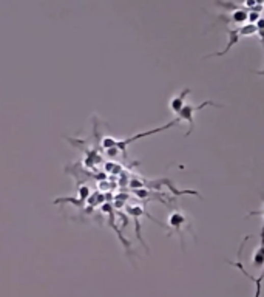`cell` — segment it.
<instances>
[{
    "instance_id": "cell-4",
    "label": "cell",
    "mask_w": 264,
    "mask_h": 297,
    "mask_svg": "<svg viewBox=\"0 0 264 297\" xmlns=\"http://www.w3.org/2000/svg\"><path fill=\"white\" fill-rule=\"evenodd\" d=\"M169 223H170V226L179 234V239H181V246H182V249L186 248V243H184V235H182V227L184 226H187V227H190L192 229V226H190V221L186 218V215L184 214H181V212H173V214H170V217H169Z\"/></svg>"
},
{
    "instance_id": "cell-13",
    "label": "cell",
    "mask_w": 264,
    "mask_h": 297,
    "mask_svg": "<svg viewBox=\"0 0 264 297\" xmlns=\"http://www.w3.org/2000/svg\"><path fill=\"white\" fill-rule=\"evenodd\" d=\"M105 152H107V155H109V156L115 158V156L118 155V152H119V150H118L116 147H112V149H107V150H105Z\"/></svg>"
},
{
    "instance_id": "cell-9",
    "label": "cell",
    "mask_w": 264,
    "mask_h": 297,
    "mask_svg": "<svg viewBox=\"0 0 264 297\" xmlns=\"http://www.w3.org/2000/svg\"><path fill=\"white\" fill-rule=\"evenodd\" d=\"M221 19H226V20H229V22H232V24L241 25V24H246V22H247V19H249V11H246V10L232 11L229 17H227V16H221Z\"/></svg>"
},
{
    "instance_id": "cell-14",
    "label": "cell",
    "mask_w": 264,
    "mask_h": 297,
    "mask_svg": "<svg viewBox=\"0 0 264 297\" xmlns=\"http://www.w3.org/2000/svg\"><path fill=\"white\" fill-rule=\"evenodd\" d=\"M262 201H264V198H262ZM261 212H264V211H261Z\"/></svg>"
},
{
    "instance_id": "cell-1",
    "label": "cell",
    "mask_w": 264,
    "mask_h": 297,
    "mask_svg": "<svg viewBox=\"0 0 264 297\" xmlns=\"http://www.w3.org/2000/svg\"><path fill=\"white\" fill-rule=\"evenodd\" d=\"M207 105H210V107H218V108H221L223 105L221 104H217V102H214V101H205V102H202V104H199V105H192V104H186L184 107H182V110L178 113V118L176 120L178 121H187L189 123V130L186 132V136H189L190 133H192V130H193V127H195V120H193V115L196 113V111H199V110H202L204 107H207Z\"/></svg>"
},
{
    "instance_id": "cell-11",
    "label": "cell",
    "mask_w": 264,
    "mask_h": 297,
    "mask_svg": "<svg viewBox=\"0 0 264 297\" xmlns=\"http://www.w3.org/2000/svg\"><path fill=\"white\" fill-rule=\"evenodd\" d=\"M255 25H256V33L259 34V39H261V42H262V45H264V17H261ZM256 73L261 75V76H264V70L256 72Z\"/></svg>"
},
{
    "instance_id": "cell-3",
    "label": "cell",
    "mask_w": 264,
    "mask_h": 297,
    "mask_svg": "<svg viewBox=\"0 0 264 297\" xmlns=\"http://www.w3.org/2000/svg\"><path fill=\"white\" fill-rule=\"evenodd\" d=\"M178 123H179V121H178V120H175V121H172V123H169V124H166V126L157 127V129H153V130H148V132H142V133L133 135V136H130V138H125V140H116V144H115V147H116L118 150H122V152H125V149L128 147V144H131L133 141H136V140H141V138H144V136H150V135H154V133H160V132L169 130L170 127L176 126Z\"/></svg>"
},
{
    "instance_id": "cell-8",
    "label": "cell",
    "mask_w": 264,
    "mask_h": 297,
    "mask_svg": "<svg viewBox=\"0 0 264 297\" xmlns=\"http://www.w3.org/2000/svg\"><path fill=\"white\" fill-rule=\"evenodd\" d=\"M190 92H192L190 88H184V90H182L178 96H175V98L172 99V102H170V108H172V111H173V113H176V115H178V113L182 110V107L186 105V104H184L186 96H187V95H190Z\"/></svg>"
},
{
    "instance_id": "cell-10",
    "label": "cell",
    "mask_w": 264,
    "mask_h": 297,
    "mask_svg": "<svg viewBox=\"0 0 264 297\" xmlns=\"http://www.w3.org/2000/svg\"><path fill=\"white\" fill-rule=\"evenodd\" d=\"M127 214L128 215H131V217H142V215H145V217H148L150 220H153L154 223H157V224H161V226H164L163 223H160V221H157L154 217H151L144 208H141V206H133V204H128L127 206Z\"/></svg>"
},
{
    "instance_id": "cell-12",
    "label": "cell",
    "mask_w": 264,
    "mask_h": 297,
    "mask_svg": "<svg viewBox=\"0 0 264 297\" xmlns=\"http://www.w3.org/2000/svg\"><path fill=\"white\" fill-rule=\"evenodd\" d=\"M261 19V16H259V13H255V11H249V22H250V25H255L258 20Z\"/></svg>"
},
{
    "instance_id": "cell-6",
    "label": "cell",
    "mask_w": 264,
    "mask_h": 297,
    "mask_svg": "<svg viewBox=\"0 0 264 297\" xmlns=\"http://www.w3.org/2000/svg\"><path fill=\"white\" fill-rule=\"evenodd\" d=\"M227 263H229V265H233V266H236V268H238V269H240V271H241V272H243V274H244L247 279H250V280L255 283V288H256L255 297H259V295H261V283H262V280H264V272H262L259 277H253L250 272H247V271H246V268H244L243 262H229V260H227Z\"/></svg>"
},
{
    "instance_id": "cell-5",
    "label": "cell",
    "mask_w": 264,
    "mask_h": 297,
    "mask_svg": "<svg viewBox=\"0 0 264 297\" xmlns=\"http://www.w3.org/2000/svg\"><path fill=\"white\" fill-rule=\"evenodd\" d=\"M100 211L103 212V214H107L109 215V223H110V226L116 231V234H118V237H119V240L122 242V245H125V249L130 253V243L124 239L122 237V232H121V229L116 226V223H115V214H113V211H115V208L110 204V203H102V206H100Z\"/></svg>"
},
{
    "instance_id": "cell-2",
    "label": "cell",
    "mask_w": 264,
    "mask_h": 297,
    "mask_svg": "<svg viewBox=\"0 0 264 297\" xmlns=\"http://www.w3.org/2000/svg\"><path fill=\"white\" fill-rule=\"evenodd\" d=\"M256 33V25H243V27H238V28H233V30H229V42L226 45V48L223 51H218V53H214V54H208L207 57H212V56H224L233 45H236L240 42V39L243 36H250V34H255Z\"/></svg>"
},
{
    "instance_id": "cell-7",
    "label": "cell",
    "mask_w": 264,
    "mask_h": 297,
    "mask_svg": "<svg viewBox=\"0 0 264 297\" xmlns=\"http://www.w3.org/2000/svg\"><path fill=\"white\" fill-rule=\"evenodd\" d=\"M253 266L255 268H262L264 266V223L259 232V246L256 253L253 254Z\"/></svg>"
}]
</instances>
